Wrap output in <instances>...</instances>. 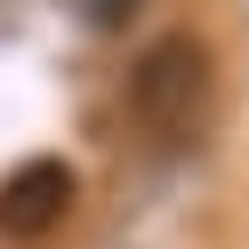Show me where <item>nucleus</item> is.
Listing matches in <instances>:
<instances>
[{
    "label": "nucleus",
    "instance_id": "obj_2",
    "mask_svg": "<svg viewBox=\"0 0 249 249\" xmlns=\"http://www.w3.org/2000/svg\"><path fill=\"white\" fill-rule=\"evenodd\" d=\"M72 193H81V177H72L56 153L17 161L8 177H0V233H8V241H40V233H56V225L72 217Z\"/></svg>",
    "mask_w": 249,
    "mask_h": 249
},
{
    "label": "nucleus",
    "instance_id": "obj_1",
    "mask_svg": "<svg viewBox=\"0 0 249 249\" xmlns=\"http://www.w3.org/2000/svg\"><path fill=\"white\" fill-rule=\"evenodd\" d=\"M129 105H137V121L161 129V137L193 129V113L209 105V49H201L193 33L153 40V49L137 56V72H129Z\"/></svg>",
    "mask_w": 249,
    "mask_h": 249
}]
</instances>
